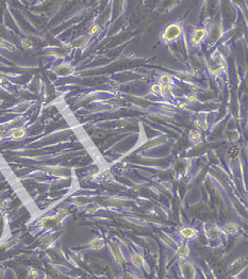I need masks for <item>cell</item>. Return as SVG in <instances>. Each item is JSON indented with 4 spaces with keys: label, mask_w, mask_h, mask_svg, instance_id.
Segmentation results:
<instances>
[{
    "label": "cell",
    "mask_w": 248,
    "mask_h": 279,
    "mask_svg": "<svg viewBox=\"0 0 248 279\" xmlns=\"http://www.w3.org/2000/svg\"><path fill=\"white\" fill-rule=\"evenodd\" d=\"M151 92L153 94H160L161 93V86L159 84H153L151 86Z\"/></svg>",
    "instance_id": "obj_17"
},
{
    "label": "cell",
    "mask_w": 248,
    "mask_h": 279,
    "mask_svg": "<svg viewBox=\"0 0 248 279\" xmlns=\"http://www.w3.org/2000/svg\"><path fill=\"white\" fill-rule=\"evenodd\" d=\"M180 233L185 239H191L195 235V230L193 228H183V229H181Z\"/></svg>",
    "instance_id": "obj_4"
},
{
    "label": "cell",
    "mask_w": 248,
    "mask_h": 279,
    "mask_svg": "<svg viewBox=\"0 0 248 279\" xmlns=\"http://www.w3.org/2000/svg\"><path fill=\"white\" fill-rule=\"evenodd\" d=\"M111 248H112L113 255H114L115 259H116L117 261H119V262H122V261H124V258H122V253H120V250L118 249V247L112 246Z\"/></svg>",
    "instance_id": "obj_7"
},
{
    "label": "cell",
    "mask_w": 248,
    "mask_h": 279,
    "mask_svg": "<svg viewBox=\"0 0 248 279\" xmlns=\"http://www.w3.org/2000/svg\"><path fill=\"white\" fill-rule=\"evenodd\" d=\"M239 153H240V149L234 146V147H231L229 150H228V157H229L230 159H234L235 157H237Z\"/></svg>",
    "instance_id": "obj_9"
},
{
    "label": "cell",
    "mask_w": 248,
    "mask_h": 279,
    "mask_svg": "<svg viewBox=\"0 0 248 279\" xmlns=\"http://www.w3.org/2000/svg\"><path fill=\"white\" fill-rule=\"evenodd\" d=\"M25 135H26V131H25V130L23 129H17L12 133V138H14V140H18V138H23Z\"/></svg>",
    "instance_id": "obj_8"
},
{
    "label": "cell",
    "mask_w": 248,
    "mask_h": 279,
    "mask_svg": "<svg viewBox=\"0 0 248 279\" xmlns=\"http://www.w3.org/2000/svg\"><path fill=\"white\" fill-rule=\"evenodd\" d=\"M161 93L163 95H167L171 93V87L169 84H163L161 86Z\"/></svg>",
    "instance_id": "obj_13"
},
{
    "label": "cell",
    "mask_w": 248,
    "mask_h": 279,
    "mask_svg": "<svg viewBox=\"0 0 248 279\" xmlns=\"http://www.w3.org/2000/svg\"><path fill=\"white\" fill-rule=\"evenodd\" d=\"M218 235V231L216 229H212L209 231V235H210L211 238H216Z\"/></svg>",
    "instance_id": "obj_19"
},
{
    "label": "cell",
    "mask_w": 248,
    "mask_h": 279,
    "mask_svg": "<svg viewBox=\"0 0 248 279\" xmlns=\"http://www.w3.org/2000/svg\"><path fill=\"white\" fill-rule=\"evenodd\" d=\"M104 245V241L103 239H100V238H97V239H94L93 241L89 242V247L95 249H100L103 247Z\"/></svg>",
    "instance_id": "obj_3"
},
{
    "label": "cell",
    "mask_w": 248,
    "mask_h": 279,
    "mask_svg": "<svg viewBox=\"0 0 248 279\" xmlns=\"http://www.w3.org/2000/svg\"><path fill=\"white\" fill-rule=\"evenodd\" d=\"M180 33H181V28L179 25H176V24L169 25V26L165 29V31H164L163 38L166 41V42H171V41L176 40V38H178V36L180 35Z\"/></svg>",
    "instance_id": "obj_1"
},
{
    "label": "cell",
    "mask_w": 248,
    "mask_h": 279,
    "mask_svg": "<svg viewBox=\"0 0 248 279\" xmlns=\"http://www.w3.org/2000/svg\"><path fill=\"white\" fill-rule=\"evenodd\" d=\"M225 231L228 232V233H230V235H232V233H235V232L239 231V226L237 225H234V224H228V225L225 226Z\"/></svg>",
    "instance_id": "obj_6"
},
{
    "label": "cell",
    "mask_w": 248,
    "mask_h": 279,
    "mask_svg": "<svg viewBox=\"0 0 248 279\" xmlns=\"http://www.w3.org/2000/svg\"><path fill=\"white\" fill-rule=\"evenodd\" d=\"M206 35V30H204V29H199V30H196L194 33V36H193L192 38V43L193 45H196L198 44L200 41L204 38V36Z\"/></svg>",
    "instance_id": "obj_2"
},
{
    "label": "cell",
    "mask_w": 248,
    "mask_h": 279,
    "mask_svg": "<svg viewBox=\"0 0 248 279\" xmlns=\"http://www.w3.org/2000/svg\"><path fill=\"white\" fill-rule=\"evenodd\" d=\"M0 47H1V48H5V49H9V50H12V49H14L15 46L13 44H11V43L5 41V40H0Z\"/></svg>",
    "instance_id": "obj_11"
},
{
    "label": "cell",
    "mask_w": 248,
    "mask_h": 279,
    "mask_svg": "<svg viewBox=\"0 0 248 279\" xmlns=\"http://www.w3.org/2000/svg\"><path fill=\"white\" fill-rule=\"evenodd\" d=\"M131 261L132 263H133L135 266H142V264H143V261H142V259L138 257V255H135V253H133V255L131 256Z\"/></svg>",
    "instance_id": "obj_10"
},
{
    "label": "cell",
    "mask_w": 248,
    "mask_h": 279,
    "mask_svg": "<svg viewBox=\"0 0 248 279\" xmlns=\"http://www.w3.org/2000/svg\"><path fill=\"white\" fill-rule=\"evenodd\" d=\"M190 138L193 141H196V140H198V138H200V133H199V131H197V130H193L190 133Z\"/></svg>",
    "instance_id": "obj_16"
},
{
    "label": "cell",
    "mask_w": 248,
    "mask_h": 279,
    "mask_svg": "<svg viewBox=\"0 0 248 279\" xmlns=\"http://www.w3.org/2000/svg\"><path fill=\"white\" fill-rule=\"evenodd\" d=\"M87 38H79V40L75 41L74 42V46H76V47H80V46H82V45H84L85 43H86Z\"/></svg>",
    "instance_id": "obj_15"
},
{
    "label": "cell",
    "mask_w": 248,
    "mask_h": 279,
    "mask_svg": "<svg viewBox=\"0 0 248 279\" xmlns=\"http://www.w3.org/2000/svg\"><path fill=\"white\" fill-rule=\"evenodd\" d=\"M56 73L60 74V75H63V76L69 75L70 73H73V68L70 67V66H60V67L56 69Z\"/></svg>",
    "instance_id": "obj_5"
},
{
    "label": "cell",
    "mask_w": 248,
    "mask_h": 279,
    "mask_svg": "<svg viewBox=\"0 0 248 279\" xmlns=\"http://www.w3.org/2000/svg\"><path fill=\"white\" fill-rule=\"evenodd\" d=\"M23 47H26V48L32 47V44H31V42H30V41H28V40H23Z\"/></svg>",
    "instance_id": "obj_20"
},
{
    "label": "cell",
    "mask_w": 248,
    "mask_h": 279,
    "mask_svg": "<svg viewBox=\"0 0 248 279\" xmlns=\"http://www.w3.org/2000/svg\"><path fill=\"white\" fill-rule=\"evenodd\" d=\"M190 253V248L187 246H180L178 248V255H180V256H187Z\"/></svg>",
    "instance_id": "obj_12"
},
{
    "label": "cell",
    "mask_w": 248,
    "mask_h": 279,
    "mask_svg": "<svg viewBox=\"0 0 248 279\" xmlns=\"http://www.w3.org/2000/svg\"><path fill=\"white\" fill-rule=\"evenodd\" d=\"M196 100H197V98H196V96H194V95H192V96L189 97V101H191V102H194V101H196Z\"/></svg>",
    "instance_id": "obj_23"
},
{
    "label": "cell",
    "mask_w": 248,
    "mask_h": 279,
    "mask_svg": "<svg viewBox=\"0 0 248 279\" xmlns=\"http://www.w3.org/2000/svg\"><path fill=\"white\" fill-rule=\"evenodd\" d=\"M98 30H99V27L97 26V25H94L91 29V34H95V33L98 32Z\"/></svg>",
    "instance_id": "obj_21"
},
{
    "label": "cell",
    "mask_w": 248,
    "mask_h": 279,
    "mask_svg": "<svg viewBox=\"0 0 248 279\" xmlns=\"http://www.w3.org/2000/svg\"><path fill=\"white\" fill-rule=\"evenodd\" d=\"M198 126L200 127L201 129H207V127H208V126H207V123H206V122H204V123L199 122V123H198Z\"/></svg>",
    "instance_id": "obj_22"
},
{
    "label": "cell",
    "mask_w": 248,
    "mask_h": 279,
    "mask_svg": "<svg viewBox=\"0 0 248 279\" xmlns=\"http://www.w3.org/2000/svg\"><path fill=\"white\" fill-rule=\"evenodd\" d=\"M161 82H163V84H169L171 82V77L168 75H163L161 77Z\"/></svg>",
    "instance_id": "obj_18"
},
{
    "label": "cell",
    "mask_w": 248,
    "mask_h": 279,
    "mask_svg": "<svg viewBox=\"0 0 248 279\" xmlns=\"http://www.w3.org/2000/svg\"><path fill=\"white\" fill-rule=\"evenodd\" d=\"M162 239H163V241L165 242V243H166L167 245H169V246H171V248H175V247L177 246V245H176V243H175V242H174L173 240L171 239V238H168V237H167V235H164V237L162 238Z\"/></svg>",
    "instance_id": "obj_14"
}]
</instances>
